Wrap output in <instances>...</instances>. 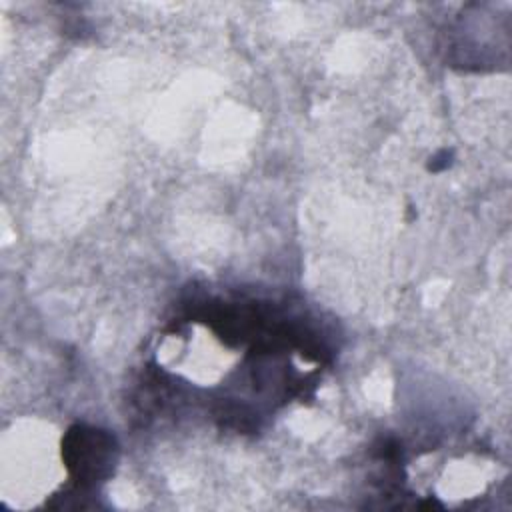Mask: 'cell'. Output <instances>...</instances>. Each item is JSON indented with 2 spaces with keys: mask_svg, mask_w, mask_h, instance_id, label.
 I'll return each mask as SVG.
<instances>
[{
  "mask_svg": "<svg viewBox=\"0 0 512 512\" xmlns=\"http://www.w3.org/2000/svg\"><path fill=\"white\" fill-rule=\"evenodd\" d=\"M116 440L112 434L76 424L62 438V458L78 488H92L104 482L116 464Z\"/></svg>",
  "mask_w": 512,
  "mask_h": 512,
  "instance_id": "6da1fadb",
  "label": "cell"
},
{
  "mask_svg": "<svg viewBox=\"0 0 512 512\" xmlns=\"http://www.w3.org/2000/svg\"><path fill=\"white\" fill-rule=\"evenodd\" d=\"M450 158H452V152H448V150L438 152L436 156H432V162L428 164V170H432V172H440V170L448 168V166H450Z\"/></svg>",
  "mask_w": 512,
  "mask_h": 512,
  "instance_id": "7a4b0ae2",
  "label": "cell"
}]
</instances>
